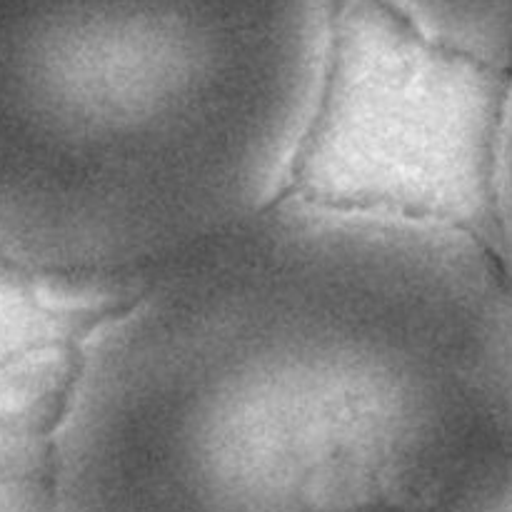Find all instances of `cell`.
Wrapping results in <instances>:
<instances>
[{
  "label": "cell",
  "instance_id": "cell-1",
  "mask_svg": "<svg viewBox=\"0 0 512 512\" xmlns=\"http://www.w3.org/2000/svg\"><path fill=\"white\" fill-rule=\"evenodd\" d=\"M145 278L80 348L60 512H512V293L473 230L280 200Z\"/></svg>",
  "mask_w": 512,
  "mask_h": 512
},
{
  "label": "cell",
  "instance_id": "cell-2",
  "mask_svg": "<svg viewBox=\"0 0 512 512\" xmlns=\"http://www.w3.org/2000/svg\"><path fill=\"white\" fill-rule=\"evenodd\" d=\"M338 0H0V258L153 273L280 203Z\"/></svg>",
  "mask_w": 512,
  "mask_h": 512
},
{
  "label": "cell",
  "instance_id": "cell-3",
  "mask_svg": "<svg viewBox=\"0 0 512 512\" xmlns=\"http://www.w3.org/2000/svg\"><path fill=\"white\" fill-rule=\"evenodd\" d=\"M423 43L512 75V0H378Z\"/></svg>",
  "mask_w": 512,
  "mask_h": 512
},
{
  "label": "cell",
  "instance_id": "cell-4",
  "mask_svg": "<svg viewBox=\"0 0 512 512\" xmlns=\"http://www.w3.org/2000/svg\"><path fill=\"white\" fill-rule=\"evenodd\" d=\"M490 208H493L495 245H490L512 293V75L500 98L490 140Z\"/></svg>",
  "mask_w": 512,
  "mask_h": 512
}]
</instances>
